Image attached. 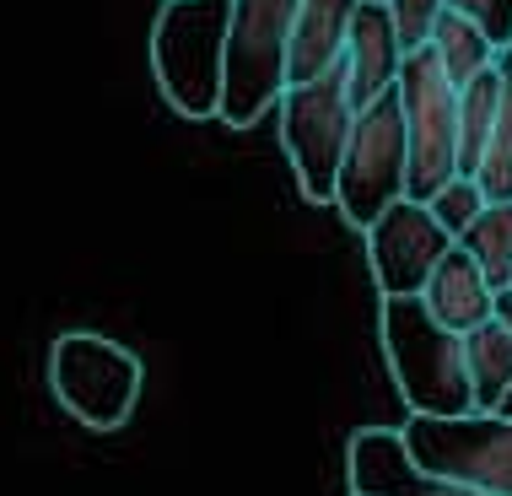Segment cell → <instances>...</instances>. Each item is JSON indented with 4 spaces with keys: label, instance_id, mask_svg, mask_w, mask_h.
Returning a JSON list of instances; mask_svg holds the SVG:
<instances>
[{
    "label": "cell",
    "instance_id": "6da1fadb",
    "mask_svg": "<svg viewBox=\"0 0 512 496\" xmlns=\"http://www.w3.org/2000/svg\"><path fill=\"white\" fill-rule=\"evenodd\" d=\"M383 356L405 394L410 416H469V372L464 335L442 329L421 297H383Z\"/></svg>",
    "mask_w": 512,
    "mask_h": 496
},
{
    "label": "cell",
    "instance_id": "7a4b0ae2",
    "mask_svg": "<svg viewBox=\"0 0 512 496\" xmlns=\"http://www.w3.org/2000/svg\"><path fill=\"white\" fill-rule=\"evenodd\" d=\"M232 0H162L151 22V76L184 119H216Z\"/></svg>",
    "mask_w": 512,
    "mask_h": 496
},
{
    "label": "cell",
    "instance_id": "3957f363",
    "mask_svg": "<svg viewBox=\"0 0 512 496\" xmlns=\"http://www.w3.org/2000/svg\"><path fill=\"white\" fill-rule=\"evenodd\" d=\"M302 0H232L227 60H221V103L216 119L248 130L275 108L286 87V33Z\"/></svg>",
    "mask_w": 512,
    "mask_h": 496
},
{
    "label": "cell",
    "instance_id": "277c9868",
    "mask_svg": "<svg viewBox=\"0 0 512 496\" xmlns=\"http://www.w3.org/2000/svg\"><path fill=\"white\" fill-rule=\"evenodd\" d=\"M405 124V200H426L459 173V87L442 76L432 49H410L394 76Z\"/></svg>",
    "mask_w": 512,
    "mask_h": 496
},
{
    "label": "cell",
    "instance_id": "5b68a950",
    "mask_svg": "<svg viewBox=\"0 0 512 496\" xmlns=\"http://www.w3.org/2000/svg\"><path fill=\"white\" fill-rule=\"evenodd\" d=\"M49 389L87 432H119L141 399V356L92 329H71L49 346Z\"/></svg>",
    "mask_w": 512,
    "mask_h": 496
},
{
    "label": "cell",
    "instance_id": "8992f818",
    "mask_svg": "<svg viewBox=\"0 0 512 496\" xmlns=\"http://www.w3.org/2000/svg\"><path fill=\"white\" fill-rule=\"evenodd\" d=\"M329 200L356 232L378 222L394 200H405V124H399L394 87L356 108Z\"/></svg>",
    "mask_w": 512,
    "mask_h": 496
},
{
    "label": "cell",
    "instance_id": "52a82bcc",
    "mask_svg": "<svg viewBox=\"0 0 512 496\" xmlns=\"http://www.w3.org/2000/svg\"><path fill=\"white\" fill-rule=\"evenodd\" d=\"M399 443L421 470L464 480L475 491L512 496V416L469 410V416H410Z\"/></svg>",
    "mask_w": 512,
    "mask_h": 496
},
{
    "label": "cell",
    "instance_id": "ba28073f",
    "mask_svg": "<svg viewBox=\"0 0 512 496\" xmlns=\"http://www.w3.org/2000/svg\"><path fill=\"white\" fill-rule=\"evenodd\" d=\"M275 108H281V146L297 173L302 200L324 205L335 195V168H340L345 135H351V119H356V103L345 92V71L335 65V71H324L313 81L281 87Z\"/></svg>",
    "mask_w": 512,
    "mask_h": 496
},
{
    "label": "cell",
    "instance_id": "9c48e42d",
    "mask_svg": "<svg viewBox=\"0 0 512 496\" xmlns=\"http://www.w3.org/2000/svg\"><path fill=\"white\" fill-rule=\"evenodd\" d=\"M367 238V265L383 297H421L426 275L442 254L453 248V238L432 222L421 200H394L372 227H362Z\"/></svg>",
    "mask_w": 512,
    "mask_h": 496
},
{
    "label": "cell",
    "instance_id": "30bf717a",
    "mask_svg": "<svg viewBox=\"0 0 512 496\" xmlns=\"http://www.w3.org/2000/svg\"><path fill=\"white\" fill-rule=\"evenodd\" d=\"M345 475H351V496H491L464 480L421 470L394 426H362L345 448Z\"/></svg>",
    "mask_w": 512,
    "mask_h": 496
},
{
    "label": "cell",
    "instance_id": "8fae6325",
    "mask_svg": "<svg viewBox=\"0 0 512 496\" xmlns=\"http://www.w3.org/2000/svg\"><path fill=\"white\" fill-rule=\"evenodd\" d=\"M399 60H405V49L394 38V22L383 11V0H356L351 27H345V49H340V71H345L351 103L362 108L378 92H389L399 76Z\"/></svg>",
    "mask_w": 512,
    "mask_h": 496
},
{
    "label": "cell",
    "instance_id": "7c38bea8",
    "mask_svg": "<svg viewBox=\"0 0 512 496\" xmlns=\"http://www.w3.org/2000/svg\"><path fill=\"white\" fill-rule=\"evenodd\" d=\"M351 11H356V0H302L292 17V33H286V87L335 71Z\"/></svg>",
    "mask_w": 512,
    "mask_h": 496
},
{
    "label": "cell",
    "instance_id": "4fadbf2b",
    "mask_svg": "<svg viewBox=\"0 0 512 496\" xmlns=\"http://www.w3.org/2000/svg\"><path fill=\"white\" fill-rule=\"evenodd\" d=\"M421 308L432 313L442 329H453V335H469L475 324L491 319V286H486V275L475 270V259H469L459 243H453L432 265V275H426Z\"/></svg>",
    "mask_w": 512,
    "mask_h": 496
},
{
    "label": "cell",
    "instance_id": "5bb4252c",
    "mask_svg": "<svg viewBox=\"0 0 512 496\" xmlns=\"http://www.w3.org/2000/svg\"><path fill=\"white\" fill-rule=\"evenodd\" d=\"M464 372H469V405L475 410H496L502 394L512 389V329L496 319L475 324L464 335Z\"/></svg>",
    "mask_w": 512,
    "mask_h": 496
},
{
    "label": "cell",
    "instance_id": "9a60e30c",
    "mask_svg": "<svg viewBox=\"0 0 512 496\" xmlns=\"http://www.w3.org/2000/svg\"><path fill=\"white\" fill-rule=\"evenodd\" d=\"M496 76H502V92H496V119L486 135V151L475 162V184L486 200H512V49H496Z\"/></svg>",
    "mask_w": 512,
    "mask_h": 496
},
{
    "label": "cell",
    "instance_id": "2e32d148",
    "mask_svg": "<svg viewBox=\"0 0 512 496\" xmlns=\"http://www.w3.org/2000/svg\"><path fill=\"white\" fill-rule=\"evenodd\" d=\"M453 243L475 259V270L486 275L491 292L496 286H512V200H486L480 216Z\"/></svg>",
    "mask_w": 512,
    "mask_h": 496
},
{
    "label": "cell",
    "instance_id": "e0dca14e",
    "mask_svg": "<svg viewBox=\"0 0 512 496\" xmlns=\"http://www.w3.org/2000/svg\"><path fill=\"white\" fill-rule=\"evenodd\" d=\"M426 49H432V60L442 65V76L453 81V87H464V81H475L486 65L496 60V49H491V38L480 33L469 17H459V11H448L442 6V17L432 27V38H426Z\"/></svg>",
    "mask_w": 512,
    "mask_h": 496
},
{
    "label": "cell",
    "instance_id": "ac0fdd59",
    "mask_svg": "<svg viewBox=\"0 0 512 496\" xmlns=\"http://www.w3.org/2000/svg\"><path fill=\"white\" fill-rule=\"evenodd\" d=\"M496 92H502V76H496V60L480 71L475 81L459 87V173L469 178L486 151V135H491V119H496Z\"/></svg>",
    "mask_w": 512,
    "mask_h": 496
},
{
    "label": "cell",
    "instance_id": "d6986e66",
    "mask_svg": "<svg viewBox=\"0 0 512 496\" xmlns=\"http://www.w3.org/2000/svg\"><path fill=\"white\" fill-rule=\"evenodd\" d=\"M421 205L432 211V222H437L442 232H448V238H459V232H464V227L480 216V205H486V195H480V184H475V178L453 173L448 184L432 189V195H426Z\"/></svg>",
    "mask_w": 512,
    "mask_h": 496
},
{
    "label": "cell",
    "instance_id": "ffe728a7",
    "mask_svg": "<svg viewBox=\"0 0 512 496\" xmlns=\"http://www.w3.org/2000/svg\"><path fill=\"white\" fill-rule=\"evenodd\" d=\"M442 6H448V0H383V11H389V22H394L399 49H405V54L410 49H426V38H432Z\"/></svg>",
    "mask_w": 512,
    "mask_h": 496
},
{
    "label": "cell",
    "instance_id": "44dd1931",
    "mask_svg": "<svg viewBox=\"0 0 512 496\" xmlns=\"http://www.w3.org/2000/svg\"><path fill=\"white\" fill-rule=\"evenodd\" d=\"M448 11H459L491 38V49H512V0H448Z\"/></svg>",
    "mask_w": 512,
    "mask_h": 496
},
{
    "label": "cell",
    "instance_id": "7402d4cb",
    "mask_svg": "<svg viewBox=\"0 0 512 496\" xmlns=\"http://www.w3.org/2000/svg\"><path fill=\"white\" fill-rule=\"evenodd\" d=\"M491 319L502 329H512V286H496L491 292Z\"/></svg>",
    "mask_w": 512,
    "mask_h": 496
},
{
    "label": "cell",
    "instance_id": "603a6c76",
    "mask_svg": "<svg viewBox=\"0 0 512 496\" xmlns=\"http://www.w3.org/2000/svg\"><path fill=\"white\" fill-rule=\"evenodd\" d=\"M496 410H502V416H512V389L502 394V405H496Z\"/></svg>",
    "mask_w": 512,
    "mask_h": 496
}]
</instances>
